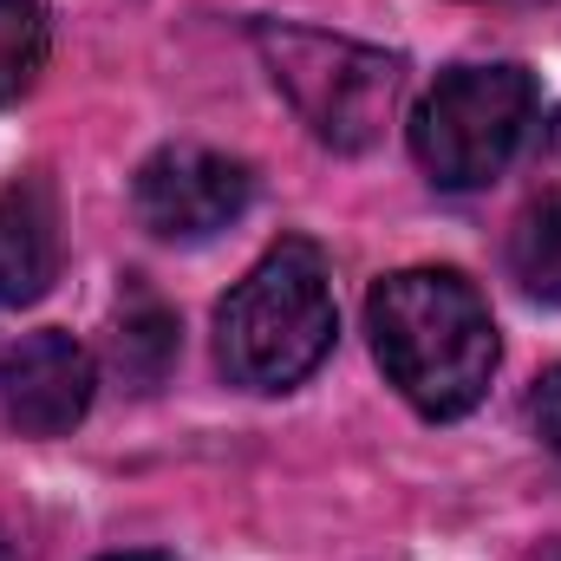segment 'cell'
<instances>
[{
	"label": "cell",
	"instance_id": "obj_1",
	"mask_svg": "<svg viewBox=\"0 0 561 561\" xmlns=\"http://www.w3.org/2000/svg\"><path fill=\"white\" fill-rule=\"evenodd\" d=\"M366 333L386 379L424 419H463L503 359L483 294L457 268H399L366 294Z\"/></svg>",
	"mask_w": 561,
	"mask_h": 561
},
{
	"label": "cell",
	"instance_id": "obj_2",
	"mask_svg": "<svg viewBox=\"0 0 561 561\" xmlns=\"http://www.w3.org/2000/svg\"><path fill=\"white\" fill-rule=\"evenodd\" d=\"M333 333H340V307H333L320 249L280 242L222 300L216 359L249 392H287L333 353Z\"/></svg>",
	"mask_w": 561,
	"mask_h": 561
},
{
	"label": "cell",
	"instance_id": "obj_3",
	"mask_svg": "<svg viewBox=\"0 0 561 561\" xmlns=\"http://www.w3.org/2000/svg\"><path fill=\"white\" fill-rule=\"evenodd\" d=\"M536 118V79L523 66H457L412 112V157L437 190H483L503 176Z\"/></svg>",
	"mask_w": 561,
	"mask_h": 561
},
{
	"label": "cell",
	"instance_id": "obj_4",
	"mask_svg": "<svg viewBox=\"0 0 561 561\" xmlns=\"http://www.w3.org/2000/svg\"><path fill=\"white\" fill-rule=\"evenodd\" d=\"M255 46L287 92V105L307 118V131L333 150L379 144L392 105H399V59L373 53L359 39L307 33V26H255Z\"/></svg>",
	"mask_w": 561,
	"mask_h": 561
},
{
	"label": "cell",
	"instance_id": "obj_5",
	"mask_svg": "<svg viewBox=\"0 0 561 561\" xmlns=\"http://www.w3.org/2000/svg\"><path fill=\"white\" fill-rule=\"evenodd\" d=\"M255 183L236 157L222 150H203V144H170L157 150L131 183V203H138V222L163 242H209L222 236L242 209H249Z\"/></svg>",
	"mask_w": 561,
	"mask_h": 561
},
{
	"label": "cell",
	"instance_id": "obj_6",
	"mask_svg": "<svg viewBox=\"0 0 561 561\" xmlns=\"http://www.w3.org/2000/svg\"><path fill=\"white\" fill-rule=\"evenodd\" d=\"M92 386H99L92 353L72 333H59V327L26 333L0 359V412H7V424L20 437H59V431H72L92 412Z\"/></svg>",
	"mask_w": 561,
	"mask_h": 561
},
{
	"label": "cell",
	"instance_id": "obj_7",
	"mask_svg": "<svg viewBox=\"0 0 561 561\" xmlns=\"http://www.w3.org/2000/svg\"><path fill=\"white\" fill-rule=\"evenodd\" d=\"M59 280V209L39 176L0 190V307H33Z\"/></svg>",
	"mask_w": 561,
	"mask_h": 561
},
{
	"label": "cell",
	"instance_id": "obj_8",
	"mask_svg": "<svg viewBox=\"0 0 561 561\" xmlns=\"http://www.w3.org/2000/svg\"><path fill=\"white\" fill-rule=\"evenodd\" d=\"M510 275L523 280V294L561 307V190H549L510 236Z\"/></svg>",
	"mask_w": 561,
	"mask_h": 561
},
{
	"label": "cell",
	"instance_id": "obj_9",
	"mask_svg": "<svg viewBox=\"0 0 561 561\" xmlns=\"http://www.w3.org/2000/svg\"><path fill=\"white\" fill-rule=\"evenodd\" d=\"M46 66V13L39 0H0V105L26 99Z\"/></svg>",
	"mask_w": 561,
	"mask_h": 561
},
{
	"label": "cell",
	"instance_id": "obj_10",
	"mask_svg": "<svg viewBox=\"0 0 561 561\" xmlns=\"http://www.w3.org/2000/svg\"><path fill=\"white\" fill-rule=\"evenodd\" d=\"M170 353H176V320H170L163 307H150V300L131 307V313L118 320V333H112V359H118V373L138 379V386H157V379H163Z\"/></svg>",
	"mask_w": 561,
	"mask_h": 561
},
{
	"label": "cell",
	"instance_id": "obj_11",
	"mask_svg": "<svg viewBox=\"0 0 561 561\" xmlns=\"http://www.w3.org/2000/svg\"><path fill=\"white\" fill-rule=\"evenodd\" d=\"M529 424H536L542 450L561 463V366H549V373L536 379V392H529Z\"/></svg>",
	"mask_w": 561,
	"mask_h": 561
},
{
	"label": "cell",
	"instance_id": "obj_12",
	"mask_svg": "<svg viewBox=\"0 0 561 561\" xmlns=\"http://www.w3.org/2000/svg\"><path fill=\"white\" fill-rule=\"evenodd\" d=\"M542 163L556 170V190H561V118L549 125V144H542Z\"/></svg>",
	"mask_w": 561,
	"mask_h": 561
},
{
	"label": "cell",
	"instance_id": "obj_13",
	"mask_svg": "<svg viewBox=\"0 0 561 561\" xmlns=\"http://www.w3.org/2000/svg\"><path fill=\"white\" fill-rule=\"evenodd\" d=\"M112 561H176V556H150V549H138V556H112Z\"/></svg>",
	"mask_w": 561,
	"mask_h": 561
},
{
	"label": "cell",
	"instance_id": "obj_14",
	"mask_svg": "<svg viewBox=\"0 0 561 561\" xmlns=\"http://www.w3.org/2000/svg\"><path fill=\"white\" fill-rule=\"evenodd\" d=\"M536 561H561V542H549V549H542V556H536Z\"/></svg>",
	"mask_w": 561,
	"mask_h": 561
}]
</instances>
